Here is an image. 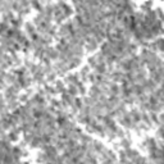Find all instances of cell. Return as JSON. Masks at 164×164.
I'll return each mask as SVG.
<instances>
[{"instance_id": "obj_1", "label": "cell", "mask_w": 164, "mask_h": 164, "mask_svg": "<svg viewBox=\"0 0 164 164\" xmlns=\"http://www.w3.org/2000/svg\"><path fill=\"white\" fill-rule=\"evenodd\" d=\"M33 118H36V119H39V118H41L42 115H44V113L40 110V109H36V110H33Z\"/></svg>"}]
</instances>
